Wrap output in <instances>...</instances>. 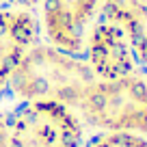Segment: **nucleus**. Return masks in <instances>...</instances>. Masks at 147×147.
<instances>
[{
	"mask_svg": "<svg viewBox=\"0 0 147 147\" xmlns=\"http://www.w3.org/2000/svg\"><path fill=\"white\" fill-rule=\"evenodd\" d=\"M84 123L69 106L20 102L9 115V147H84Z\"/></svg>",
	"mask_w": 147,
	"mask_h": 147,
	"instance_id": "3",
	"label": "nucleus"
},
{
	"mask_svg": "<svg viewBox=\"0 0 147 147\" xmlns=\"http://www.w3.org/2000/svg\"><path fill=\"white\" fill-rule=\"evenodd\" d=\"M41 39L39 20L30 9L0 5V95L9 89V80L24 52Z\"/></svg>",
	"mask_w": 147,
	"mask_h": 147,
	"instance_id": "6",
	"label": "nucleus"
},
{
	"mask_svg": "<svg viewBox=\"0 0 147 147\" xmlns=\"http://www.w3.org/2000/svg\"><path fill=\"white\" fill-rule=\"evenodd\" d=\"M74 113L95 132H132L147 136V78L138 71L121 78H95Z\"/></svg>",
	"mask_w": 147,
	"mask_h": 147,
	"instance_id": "2",
	"label": "nucleus"
},
{
	"mask_svg": "<svg viewBox=\"0 0 147 147\" xmlns=\"http://www.w3.org/2000/svg\"><path fill=\"white\" fill-rule=\"evenodd\" d=\"M102 18L125 35L138 67L147 65V0H104Z\"/></svg>",
	"mask_w": 147,
	"mask_h": 147,
	"instance_id": "7",
	"label": "nucleus"
},
{
	"mask_svg": "<svg viewBox=\"0 0 147 147\" xmlns=\"http://www.w3.org/2000/svg\"><path fill=\"white\" fill-rule=\"evenodd\" d=\"M82 59L87 61L93 76L100 80L121 78L138 69L130 41L106 18H100L91 26L82 48Z\"/></svg>",
	"mask_w": 147,
	"mask_h": 147,
	"instance_id": "5",
	"label": "nucleus"
},
{
	"mask_svg": "<svg viewBox=\"0 0 147 147\" xmlns=\"http://www.w3.org/2000/svg\"><path fill=\"white\" fill-rule=\"evenodd\" d=\"M104 0H41L35 9L41 39L71 54H82L91 26L102 18Z\"/></svg>",
	"mask_w": 147,
	"mask_h": 147,
	"instance_id": "4",
	"label": "nucleus"
},
{
	"mask_svg": "<svg viewBox=\"0 0 147 147\" xmlns=\"http://www.w3.org/2000/svg\"><path fill=\"white\" fill-rule=\"evenodd\" d=\"M84 147H147V136L132 132H97Z\"/></svg>",
	"mask_w": 147,
	"mask_h": 147,
	"instance_id": "8",
	"label": "nucleus"
},
{
	"mask_svg": "<svg viewBox=\"0 0 147 147\" xmlns=\"http://www.w3.org/2000/svg\"><path fill=\"white\" fill-rule=\"evenodd\" d=\"M93 80L95 76L82 54L65 52L39 39L15 65L9 91L20 102H56L74 110Z\"/></svg>",
	"mask_w": 147,
	"mask_h": 147,
	"instance_id": "1",
	"label": "nucleus"
},
{
	"mask_svg": "<svg viewBox=\"0 0 147 147\" xmlns=\"http://www.w3.org/2000/svg\"><path fill=\"white\" fill-rule=\"evenodd\" d=\"M0 147H9V115L0 113Z\"/></svg>",
	"mask_w": 147,
	"mask_h": 147,
	"instance_id": "9",
	"label": "nucleus"
},
{
	"mask_svg": "<svg viewBox=\"0 0 147 147\" xmlns=\"http://www.w3.org/2000/svg\"><path fill=\"white\" fill-rule=\"evenodd\" d=\"M5 5H11V7H20V9H30L35 11L37 7H39V2L41 0H2Z\"/></svg>",
	"mask_w": 147,
	"mask_h": 147,
	"instance_id": "10",
	"label": "nucleus"
}]
</instances>
